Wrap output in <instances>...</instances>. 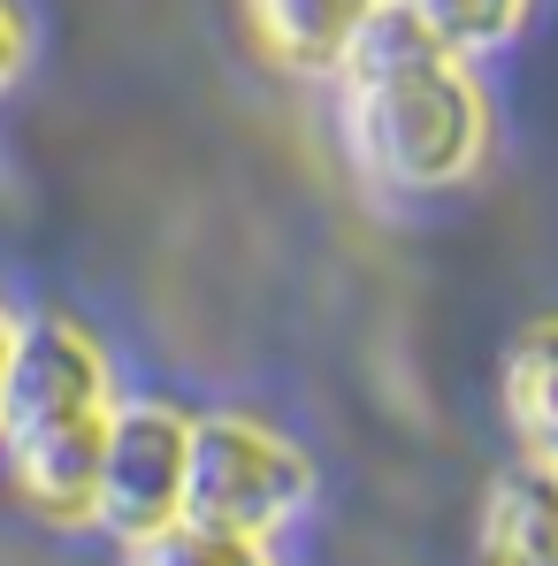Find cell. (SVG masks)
<instances>
[{
    "mask_svg": "<svg viewBox=\"0 0 558 566\" xmlns=\"http://www.w3.org/2000/svg\"><path fill=\"white\" fill-rule=\"evenodd\" d=\"M337 85H345V146L375 185L444 191L474 177V161L489 146L482 85H474L466 54L436 46L398 0L375 8Z\"/></svg>",
    "mask_w": 558,
    "mask_h": 566,
    "instance_id": "1",
    "label": "cell"
},
{
    "mask_svg": "<svg viewBox=\"0 0 558 566\" xmlns=\"http://www.w3.org/2000/svg\"><path fill=\"white\" fill-rule=\"evenodd\" d=\"M115 406L123 398L107 376V353L77 322L62 314L15 322V360L0 390V460L23 513H39L46 528H93V482Z\"/></svg>",
    "mask_w": 558,
    "mask_h": 566,
    "instance_id": "2",
    "label": "cell"
},
{
    "mask_svg": "<svg viewBox=\"0 0 558 566\" xmlns=\"http://www.w3.org/2000/svg\"><path fill=\"white\" fill-rule=\"evenodd\" d=\"M306 497H314V468H306L298 444H283L276 429L238 421V413H207V421H191L185 521L269 544Z\"/></svg>",
    "mask_w": 558,
    "mask_h": 566,
    "instance_id": "3",
    "label": "cell"
},
{
    "mask_svg": "<svg viewBox=\"0 0 558 566\" xmlns=\"http://www.w3.org/2000/svg\"><path fill=\"white\" fill-rule=\"evenodd\" d=\"M185 460H191V421L161 398L115 406L107 452H99L93 482V528L115 544H138L169 521H185Z\"/></svg>",
    "mask_w": 558,
    "mask_h": 566,
    "instance_id": "4",
    "label": "cell"
},
{
    "mask_svg": "<svg viewBox=\"0 0 558 566\" xmlns=\"http://www.w3.org/2000/svg\"><path fill=\"white\" fill-rule=\"evenodd\" d=\"M382 0H245V23H253V46L291 70V77H337L360 46V31L375 23Z\"/></svg>",
    "mask_w": 558,
    "mask_h": 566,
    "instance_id": "5",
    "label": "cell"
},
{
    "mask_svg": "<svg viewBox=\"0 0 558 566\" xmlns=\"http://www.w3.org/2000/svg\"><path fill=\"white\" fill-rule=\"evenodd\" d=\"M482 566H558V468H505L482 497Z\"/></svg>",
    "mask_w": 558,
    "mask_h": 566,
    "instance_id": "6",
    "label": "cell"
},
{
    "mask_svg": "<svg viewBox=\"0 0 558 566\" xmlns=\"http://www.w3.org/2000/svg\"><path fill=\"white\" fill-rule=\"evenodd\" d=\"M505 421L528 444V460L558 468V314L551 322H528L513 337V360H505Z\"/></svg>",
    "mask_w": 558,
    "mask_h": 566,
    "instance_id": "7",
    "label": "cell"
},
{
    "mask_svg": "<svg viewBox=\"0 0 558 566\" xmlns=\"http://www.w3.org/2000/svg\"><path fill=\"white\" fill-rule=\"evenodd\" d=\"M123 566H276V559L253 536H222V528H199V521H169V528L123 544Z\"/></svg>",
    "mask_w": 558,
    "mask_h": 566,
    "instance_id": "8",
    "label": "cell"
},
{
    "mask_svg": "<svg viewBox=\"0 0 558 566\" xmlns=\"http://www.w3.org/2000/svg\"><path fill=\"white\" fill-rule=\"evenodd\" d=\"M436 46H452V54H474V46H497V39H513L520 31V15H528V0H398Z\"/></svg>",
    "mask_w": 558,
    "mask_h": 566,
    "instance_id": "9",
    "label": "cell"
},
{
    "mask_svg": "<svg viewBox=\"0 0 558 566\" xmlns=\"http://www.w3.org/2000/svg\"><path fill=\"white\" fill-rule=\"evenodd\" d=\"M23 62H31V23H23L15 0H0V99H8L15 77H23Z\"/></svg>",
    "mask_w": 558,
    "mask_h": 566,
    "instance_id": "10",
    "label": "cell"
},
{
    "mask_svg": "<svg viewBox=\"0 0 558 566\" xmlns=\"http://www.w3.org/2000/svg\"><path fill=\"white\" fill-rule=\"evenodd\" d=\"M8 360H15V314L0 306V390H8Z\"/></svg>",
    "mask_w": 558,
    "mask_h": 566,
    "instance_id": "11",
    "label": "cell"
}]
</instances>
